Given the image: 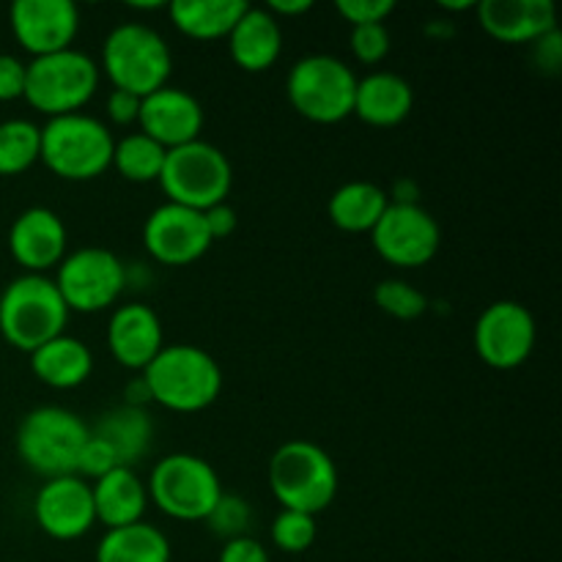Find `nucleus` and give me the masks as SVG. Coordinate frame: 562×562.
Segmentation results:
<instances>
[{
	"mask_svg": "<svg viewBox=\"0 0 562 562\" xmlns=\"http://www.w3.org/2000/svg\"><path fill=\"white\" fill-rule=\"evenodd\" d=\"M536 318L521 302L514 300L492 302L475 324V351L497 371L525 366L536 349Z\"/></svg>",
	"mask_w": 562,
	"mask_h": 562,
	"instance_id": "nucleus-13",
	"label": "nucleus"
},
{
	"mask_svg": "<svg viewBox=\"0 0 562 562\" xmlns=\"http://www.w3.org/2000/svg\"><path fill=\"white\" fill-rule=\"evenodd\" d=\"M231 58L239 69L245 71H267L278 64L280 53H283V27L272 14L256 5H247L241 20L228 36Z\"/></svg>",
	"mask_w": 562,
	"mask_h": 562,
	"instance_id": "nucleus-22",
	"label": "nucleus"
},
{
	"mask_svg": "<svg viewBox=\"0 0 562 562\" xmlns=\"http://www.w3.org/2000/svg\"><path fill=\"white\" fill-rule=\"evenodd\" d=\"M25 69L27 64H22L20 58L0 53V102L22 99V93H25Z\"/></svg>",
	"mask_w": 562,
	"mask_h": 562,
	"instance_id": "nucleus-37",
	"label": "nucleus"
},
{
	"mask_svg": "<svg viewBox=\"0 0 562 562\" xmlns=\"http://www.w3.org/2000/svg\"><path fill=\"white\" fill-rule=\"evenodd\" d=\"M31 371L53 390L80 387L91 376L93 355L82 340L64 333L31 351Z\"/></svg>",
	"mask_w": 562,
	"mask_h": 562,
	"instance_id": "nucleus-24",
	"label": "nucleus"
},
{
	"mask_svg": "<svg viewBox=\"0 0 562 562\" xmlns=\"http://www.w3.org/2000/svg\"><path fill=\"white\" fill-rule=\"evenodd\" d=\"M91 494L97 521H102L108 530H119V527H130L143 521V514H146L148 505V492L146 483L130 467H119L110 475L93 481Z\"/></svg>",
	"mask_w": 562,
	"mask_h": 562,
	"instance_id": "nucleus-23",
	"label": "nucleus"
},
{
	"mask_svg": "<svg viewBox=\"0 0 562 562\" xmlns=\"http://www.w3.org/2000/svg\"><path fill=\"white\" fill-rule=\"evenodd\" d=\"M390 206V195L373 181H349L329 198V220L346 234H371Z\"/></svg>",
	"mask_w": 562,
	"mask_h": 562,
	"instance_id": "nucleus-27",
	"label": "nucleus"
},
{
	"mask_svg": "<svg viewBox=\"0 0 562 562\" xmlns=\"http://www.w3.org/2000/svg\"><path fill=\"white\" fill-rule=\"evenodd\" d=\"M108 349L119 366L146 371L154 357L165 349L162 322L143 302L115 307L108 322Z\"/></svg>",
	"mask_w": 562,
	"mask_h": 562,
	"instance_id": "nucleus-19",
	"label": "nucleus"
},
{
	"mask_svg": "<svg viewBox=\"0 0 562 562\" xmlns=\"http://www.w3.org/2000/svg\"><path fill=\"white\" fill-rule=\"evenodd\" d=\"M335 11L349 22L351 27L360 25H384L395 11L393 0H338Z\"/></svg>",
	"mask_w": 562,
	"mask_h": 562,
	"instance_id": "nucleus-36",
	"label": "nucleus"
},
{
	"mask_svg": "<svg viewBox=\"0 0 562 562\" xmlns=\"http://www.w3.org/2000/svg\"><path fill=\"white\" fill-rule=\"evenodd\" d=\"M9 22L16 44L33 58L71 49L80 33V11L71 0H16Z\"/></svg>",
	"mask_w": 562,
	"mask_h": 562,
	"instance_id": "nucleus-14",
	"label": "nucleus"
},
{
	"mask_svg": "<svg viewBox=\"0 0 562 562\" xmlns=\"http://www.w3.org/2000/svg\"><path fill=\"white\" fill-rule=\"evenodd\" d=\"M97 562H170V541L159 527L137 521L104 532Z\"/></svg>",
	"mask_w": 562,
	"mask_h": 562,
	"instance_id": "nucleus-28",
	"label": "nucleus"
},
{
	"mask_svg": "<svg viewBox=\"0 0 562 562\" xmlns=\"http://www.w3.org/2000/svg\"><path fill=\"white\" fill-rule=\"evenodd\" d=\"M373 300L379 311L401 322H415L428 311V296L406 280H382L373 291Z\"/></svg>",
	"mask_w": 562,
	"mask_h": 562,
	"instance_id": "nucleus-31",
	"label": "nucleus"
},
{
	"mask_svg": "<svg viewBox=\"0 0 562 562\" xmlns=\"http://www.w3.org/2000/svg\"><path fill=\"white\" fill-rule=\"evenodd\" d=\"M245 0H176L168 5L170 22L176 31L195 42H214L228 38L236 22L247 11Z\"/></svg>",
	"mask_w": 562,
	"mask_h": 562,
	"instance_id": "nucleus-25",
	"label": "nucleus"
},
{
	"mask_svg": "<svg viewBox=\"0 0 562 562\" xmlns=\"http://www.w3.org/2000/svg\"><path fill=\"white\" fill-rule=\"evenodd\" d=\"M338 467L322 445L289 439L269 459V488L285 510L318 516L338 497Z\"/></svg>",
	"mask_w": 562,
	"mask_h": 562,
	"instance_id": "nucleus-2",
	"label": "nucleus"
},
{
	"mask_svg": "<svg viewBox=\"0 0 562 562\" xmlns=\"http://www.w3.org/2000/svg\"><path fill=\"white\" fill-rule=\"evenodd\" d=\"M143 241L148 256L165 267H190L201 261L212 247L203 214L179 203H162L148 214L143 225Z\"/></svg>",
	"mask_w": 562,
	"mask_h": 562,
	"instance_id": "nucleus-15",
	"label": "nucleus"
},
{
	"mask_svg": "<svg viewBox=\"0 0 562 562\" xmlns=\"http://www.w3.org/2000/svg\"><path fill=\"white\" fill-rule=\"evenodd\" d=\"M220 562H269L267 549L250 536L234 538V541H225L223 552H220Z\"/></svg>",
	"mask_w": 562,
	"mask_h": 562,
	"instance_id": "nucleus-40",
	"label": "nucleus"
},
{
	"mask_svg": "<svg viewBox=\"0 0 562 562\" xmlns=\"http://www.w3.org/2000/svg\"><path fill=\"white\" fill-rule=\"evenodd\" d=\"M99 64L80 49L33 58L25 69V99L47 119L80 113L99 88Z\"/></svg>",
	"mask_w": 562,
	"mask_h": 562,
	"instance_id": "nucleus-7",
	"label": "nucleus"
},
{
	"mask_svg": "<svg viewBox=\"0 0 562 562\" xmlns=\"http://www.w3.org/2000/svg\"><path fill=\"white\" fill-rule=\"evenodd\" d=\"M137 126H140L143 135L157 140L165 151H170V148L201 140L203 108L192 93L165 86L143 97Z\"/></svg>",
	"mask_w": 562,
	"mask_h": 562,
	"instance_id": "nucleus-17",
	"label": "nucleus"
},
{
	"mask_svg": "<svg viewBox=\"0 0 562 562\" xmlns=\"http://www.w3.org/2000/svg\"><path fill=\"white\" fill-rule=\"evenodd\" d=\"M252 521V508L245 497L239 494H225L217 499V505L212 508V514L206 516V525L214 536L225 538V541H234V538L247 536Z\"/></svg>",
	"mask_w": 562,
	"mask_h": 562,
	"instance_id": "nucleus-33",
	"label": "nucleus"
},
{
	"mask_svg": "<svg viewBox=\"0 0 562 562\" xmlns=\"http://www.w3.org/2000/svg\"><path fill=\"white\" fill-rule=\"evenodd\" d=\"M165 157H168V151L157 140H151V137L137 130L115 140L110 168L119 170L126 181L151 184V181H159Z\"/></svg>",
	"mask_w": 562,
	"mask_h": 562,
	"instance_id": "nucleus-29",
	"label": "nucleus"
},
{
	"mask_svg": "<svg viewBox=\"0 0 562 562\" xmlns=\"http://www.w3.org/2000/svg\"><path fill=\"white\" fill-rule=\"evenodd\" d=\"M157 184L168 195V203H179L192 212H206L228 201L231 187H234V168L217 146L195 140L170 148Z\"/></svg>",
	"mask_w": 562,
	"mask_h": 562,
	"instance_id": "nucleus-8",
	"label": "nucleus"
},
{
	"mask_svg": "<svg viewBox=\"0 0 562 562\" xmlns=\"http://www.w3.org/2000/svg\"><path fill=\"white\" fill-rule=\"evenodd\" d=\"M113 88L135 97H148L168 86L173 71V55L168 42L143 22H124L113 27L102 44V66Z\"/></svg>",
	"mask_w": 562,
	"mask_h": 562,
	"instance_id": "nucleus-6",
	"label": "nucleus"
},
{
	"mask_svg": "<svg viewBox=\"0 0 562 562\" xmlns=\"http://www.w3.org/2000/svg\"><path fill=\"white\" fill-rule=\"evenodd\" d=\"M201 214H203V225H206V234L212 241L228 239V236L236 231V223H239V217H236V209L231 206L228 201L217 203V206L206 209V212H201Z\"/></svg>",
	"mask_w": 562,
	"mask_h": 562,
	"instance_id": "nucleus-39",
	"label": "nucleus"
},
{
	"mask_svg": "<svg viewBox=\"0 0 562 562\" xmlns=\"http://www.w3.org/2000/svg\"><path fill=\"white\" fill-rule=\"evenodd\" d=\"M475 11L483 31L505 44H536L558 31L552 0H483Z\"/></svg>",
	"mask_w": 562,
	"mask_h": 562,
	"instance_id": "nucleus-20",
	"label": "nucleus"
},
{
	"mask_svg": "<svg viewBox=\"0 0 562 562\" xmlns=\"http://www.w3.org/2000/svg\"><path fill=\"white\" fill-rule=\"evenodd\" d=\"M373 250L398 269H420L434 261L442 231L420 203H390L371 231Z\"/></svg>",
	"mask_w": 562,
	"mask_h": 562,
	"instance_id": "nucleus-12",
	"label": "nucleus"
},
{
	"mask_svg": "<svg viewBox=\"0 0 562 562\" xmlns=\"http://www.w3.org/2000/svg\"><path fill=\"white\" fill-rule=\"evenodd\" d=\"M42 126L27 119H9L0 124V176H20L38 162Z\"/></svg>",
	"mask_w": 562,
	"mask_h": 562,
	"instance_id": "nucleus-30",
	"label": "nucleus"
},
{
	"mask_svg": "<svg viewBox=\"0 0 562 562\" xmlns=\"http://www.w3.org/2000/svg\"><path fill=\"white\" fill-rule=\"evenodd\" d=\"M119 459H115L113 448L108 442H102L99 437H88V442L82 445L80 459H77V477H91V481H99V477L110 475L113 470H119Z\"/></svg>",
	"mask_w": 562,
	"mask_h": 562,
	"instance_id": "nucleus-35",
	"label": "nucleus"
},
{
	"mask_svg": "<svg viewBox=\"0 0 562 562\" xmlns=\"http://www.w3.org/2000/svg\"><path fill=\"white\" fill-rule=\"evenodd\" d=\"M69 234L53 209L31 206L11 223L9 250L25 274H44L66 258Z\"/></svg>",
	"mask_w": 562,
	"mask_h": 562,
	"instance_id": "nucleus-18",
	"label": "nucleus"
},
{
	"mask_svg": "<svg viewBox=\"0 0 562 562\" xmlns=\"http://www.w3.org/2000/svg\"><path fill=\"white\" fill-rule=\"evenodd\" d=\"M415 108V91L409 80L395 71H371L357 80L355 115L368 126H398Z\"/></svg>",
	"mask_w": 562,
	"mask_h": 562,
	"instance_id": "nucleus-21",
	"label": "nucleus"
},
{
	"mask_svg": "<svg viewBox=\"0 0 562 562\" xmlns=\"http://www.w3.org/2000/svg\"><path fill=\"white\" fill-rule=\"evenodd\" d=\"M88 437L91 426L75 412L64 406H38L27 412L16 428V453L22 464L44 481L77 475V459Z\"/></svg>",
	"mask_w": 562,
	"mask_h": 562,
	"instance_id": "nucleus-5",
	"label": "nucleus"
},
{
	"mask_svg": "<svg viewBox=\"0 0 562 562\" xmlns=\"http://www.w3.org/2000/svg\"><path fill=\"white\" fill-rule=\"evenodd\" d=\"M532 47H536L538 64L549 66V69H558L560 60H562V38H560L558 31L547 33V36H543V38H538V42L532 44Z\"/></svg>",
	"mask_w": 562,
	"mask_h": 562,
	"instance_id": "nucleus-41",
	"label": "nucleus"
},
{
	"mask_svg": "<svg viewBox=\"0 0 562 562\" xmlns=\"http://www.w3.org/2000/svg\"><path fill=\"white\" fill-rule=\"evenodd\" d=\"M146 492L148 503L157 505L170 519L206 521L223 497V483L201 456L170 453L154 464Z\"/></svg>",
	"mask_w": 562,
	"mask_h": 562,
	"instance_id": "nucleus-10",
	"label": "nucleus"
},
{
	"mask_svg": "<svg viewBox=\"0 0 562 562\" xmlns=\"http://www.w3.org/2000/svg\"><path fill=\"white\" fill-rule=\"evenodd\" d=\"M316 516L300 510H280L272 521V543L285 554H302L316 543Z\"/></svg>",
	"mask_w": 562,
	"mask_h": 562,
	"instance_id": "nucleus-32",
	"label": "nucleus"
},
{
	"mask_svg": "<svg viewBox=\"0 0 562 562\" xmlns=\"http://www.w3.org/2000/svg\"><path fill=\"white\" fill-rule=\"evenodd\" d=\"M311 9H313L311 0H272V3L267 5V11L278 22L289 20V16H302V14H307Z\"/></svg>",
	"mask_w": 562,
	"mask_h": 562,
	"instance_id": "nucleus-42",
	"label": "nucleus"
},
{
	"mask_svg": "<svg viewBox=\"0 0 562 562\" xmlns=\"http://www.w3.org/2000/svg\"><path fill=\"white\" fill-rule=\"evenodd\" d=\"M33 516L42 532L55 541H77L97 525L91 483L77 475L44 481L33 499Z\"/></svg>",
	"mask_w": 562,
	"mask_h": 562,
	"instance_id": "nucleus-16",
	"label": "nucleus"
},
{
	"mask_svg": "<svg viewBox=\"0 0 562 562\" xmlns=\"http://www.w3.org/2000/svg\"><path fill=\"white\" fill-rule=\"evenodd\" d=\"M69 313H99L119 302L126 285V267L113 250L80 247L58 263L55 278Z\"/></svg>",
	"mask_w": 562,
	"mask_h": 562,
	"instance_id": "nucleus-11",
	"label": "nucleus"
},
{
	"mask_svg": "<svg viewBox=\"0 0 562 562\" xmlns=\"http://www.w3.org/2000/svg\"><path fill=\"white\" fill-rule=\"evenodd\" d=\"M140 376L154 404L179 415L209 409L223 390V371L217 360L201 346L190 344L165 346Z\"/></svg>",
	"mask_w": 562,
	"mask_h": 562,
	"instance_id": "nucleus-1",
	"label": "nucleus"
},
{
	"mask_svg": "<svg viewBox=\"0 0 562 562\" xmlns=\"http://www.w3.org/2000/svg\"><path fill=\"white\" fill-rule=\"evenodd\" d=\"M69 307L47 274H20L0 294V335L20 351H36L64 335Z\"/></svg>",
	"mask_w": 562,
	"mask_h": 562,
	"instance_id": "nucleus-3",
	"label": "nucleus"
},
{
	"mask_svg": "<svg viewBox=\"0 0 562 562\" xmlns=\"http://www.w3.org/2000/svg\"><path fill=\"white\" fill-rule=\"evenodd\" d=\"M140 97L130 91H121V88H113L108 97V115L113 124L119 126H132L140 119Z\"/></svg>",
	"mask_w": 562,
	"mask_h": 562,
	"instance_id": "nucleus-38",
	"label": "nucleus"
},
{
	"mask_svg": "<svg viewBox=\"0 0 562 562\" xmlns=\"http://www.w3.org/2000/svg\"><path fill=\"white\" fill-rule=\"evenodd\" d=\"M360 77L335 55H305L285 80V97L302 119L313 124H338L355 115V93Z\"/></svg>",
	"mask_w": 562,
	"mask_h": 562,
	"instance_id": "nucleus-9",
	"label": "nucleus"
},
{
	"mask_svg": "<svg viewBox=\"0 0 562 562\" xmlns=\"http://www.w3.org/2000/svg\"><path fill=\"white\" fill-rule=\"evenodd\" d=\"M351 53L360 64L376 66L382 64L390 55V47H393V38H390L387 25H360L351 27Z\"/></svg>",
	"mask_w": 562,
	"mask_h": 562,
	"instance_id": "nucleus-34",
	"label": "nucleus"
},
{
	"mask_svg": "<svg viewBox=\"0 0 562 562\" xmlns=\"http://www.w3.org/2000/svg\"><path fill=\"white\" fill-rule=\"evenodd\" d=\"M113 146L115 137L93 115H58L42 126L38 162L58 179L91 181L110 168Z\"/></svg>",
	"mask_w": 562,
	"mask_h": 562,
	"instance_id": "nucleus-4",
	"label": "nucleus"
},
{
	"mask_svg": "<svg viewBox=\"0 0 562 562\" xmlns=\"http://www.w3.org/2000/svg\"><path fill=\"white\" fill-rule=\"evenodd\" d=\"M91 434L113 448L121 467H130L132 470L148 453V448H151L154 426L146 409L121 404L115 409L104 412L97 426L91 428Z\"/></svg>",
	"mask_w": 562,
	"mask_h": 562,
	"instance_id": "nucleus-26",
	"label": "nucleus"
}]
</instances>
